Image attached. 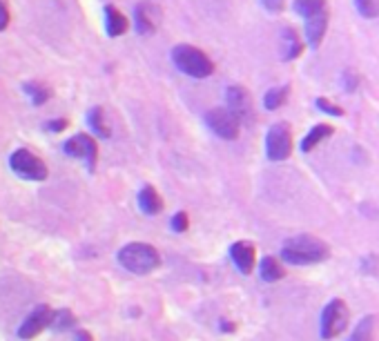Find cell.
<instances>
[{"label": "cell", "instance_id": "ba28073f", "mask_svg": "<svg viewBox=\"0 0 379 341\" xmlns=\"http://www.w3.org/2000/svg\"><path fill=\"white\" fill-rule=\"evenodd\" d=\"M63 152L72 158L83 161L90 172H94V167L99 163V143L90 134H74L72 138L65 141Z\"/></svg>", "mask_w": 379, "mask_h": 341}, {"label": "cell", "instance_id": "4fadbf2b", "mask_svg": "<svg viewBox=\"0 0 379 341\" xmlns=\"http://www.w3.org/2000/svg\"><path fill=\"white\" fill-rule=\"evenodd\" d=\"M303 34H306V43L312 50H317L324 41V36L328 32V12L326 14H319V16H312V18H306L303 21Z\"/></svg>", "mask_w": 379, "mask_h": 341}, {"label": "cell", "instance_id": "7a4b0ae2", "mask_svg": "<svg viewBox=\"0 0 379 341\" xmlns=\"http://www.w3.org/2000/svg\"><path fill=\"white\" fill-rule=\"evenodd\" d=\"M172 63L178 72L190 76V79L203 81V79H210L214 74V63L210 56L203 50H198V47L187 45V43L172 47Z\"/></svg>", "mask_w": 379, "mask_h": 341}, {"label": "cell", "instance_id": "d6986e66", "mask_svg": "<svg viewBox=\"0 0 379 341\" xmlns=\"http://www.w3.org/2000/svg\"><path fill=\"white\" fill-rule=\"evenodd\" d=\"M23 92L27 94V99H30L34 105H45L47 101L52 99V92H50V87L47 85H43L41 81H30V83H25L23 85Z\"/></svg>", "mask_w": 379, "mask_h": 341}, {"label": "cell", "instance_id": "7402d4cb", "mask_svg": "<svg viewBox=\"0 0 379 341\" xmlns=\"http://www.w3.org/2000/svg\"><path fill=\"white\" fill-rule=\"evenodd\" d=\"M259 274H261L263 281L274 283V281L283 279V274H286V270H283V265H281L277 259H274V257H263V261H261V265H259Z\"/></svg>", "mask_w": 379, "mask_h": 341}, {"label": "cell", "instance_id": "9c48e42d", "mask_svg": "<svg viewBox=\"0 0 379 341\" xmlns=\"http://www.w3.org/2000/svg\"><path fill=\"white\" fill-rule=\"evenodd\" d=\"M225 107L234 112L243 125H250L254 118V103L250 92L243 87V85H230L225 90Z\"/></svg>", "mask_w": 379, "mask_h": 341}, {"label": "cell", "instance_id": "8992f818", "mask_svg": "<svg viewBox=\"0 0 379 341\" xmlns=\"http://www.w3.org/2000/svg\"><path fill=\"white\" fill-rule=\"evenodd\" d=\"M292 154V134H290V125L288 123H274L270 125L268 134H265V156L274 163L279 161H286Z\"/></svg>", "mask_w": 379, "mask_h": 341}, {"label": "cell", "instance_id": "3957f363", "mask_svg": "<svg viewBox=\"0 0 379 341\" xmlns=\"http://www.w3.org/2000/svg\"><path fill=\"white\" fill-rule=\"evenodd\" d=\"M119 263L132 274H150L161 265V254L150 243H127L116 254Z\"/></svg>", "mask_w": 379, "mask_h": 341}, {"label": "cell", "instance_id": "cb8c5ba5", "mask_svg": "<svg viewBox=\"0 0 379 341\" xmlns=\"http://www.w3.org/2000/svg\"><path fill=\"white\" fill-rule=\"evenodd\" d=\"M373 339H375V317L368 315L355 326L353 335H350L348 341H373Z\"/></svg>", "mask_w": 379, "mask_h": 341}, {"label": "cell", "instance_id": "ffe728a7", "mask_svg": "<svg viewBox=\"0 0 379 341\" xmlns=\"http://www.w3.org/2000/svg\"><path fill=\"white\" fill-rule=\"evenodd\" d=\"M88 123H90V127H92V132L96 136H101V138H110V125L105 123V112H103V107H92L90 112H88Z\"/></svg>", "mask_w": 379, "mask_h": 341}, {"label": "cell", "instance_id": "6da1fadb", "mask_svg": "<svg viewBox=\"0 0 379 341\" xmlns=\"http://www.w3.org/2000/svg\"><path fill=\"white\" fill-rule=\"evenodd\" d=\"M328 257H330L328 245L310 234L290 236L281 248V259L290 265H312L326 261Z\"/></svg>", "mask_w": 379, "mask_h": 341}, {"label": "cell", "instance_id": "30bf717a", "mask_svg": "<svg viewBox=\"0 0 379 341\" xmlns=\"http://www.w3.org/2000/svg\"><path fill=\"white\" fill-rule=\"evenodd\" d=\"M52 315L54 310L47 306V303H41V306H36L34 310H30V315L25 317V321L18 328V339H34L43 333V330L50 328L52 324Z\"/></svg>", "mask_w": 379, "mask_h": 341}, {"label": "cell", "instance_id": "e0dca14e", "mask_svg": "<svg viewBox=\"0 0 379 341\" xmlns=\"http://www.w3.org/2000/svg\"><path fill=\"white\" fill-rule=\"evenodd\" d=\"M127 18L125 14H121L114 5H105V32L110 38H119L127 32Z\"/></svg>", "mask_w": 379, "mask_h": 341}, {"label": "cell", "instance_id": "603a6c76", "mask_svg": "<svg viewBox=\"0 0 379 341\" xmlns=\"http://www.w3.org/2000/svg\"><path fill=\"white\" fill-rule=\"evenodd\" d=\"M50 328L56 330V333H63V330H72V328H76V317H74V312L68 310V308L54 310Z\"/></svg>", "mask_w": 379, "mask_h": 341}, {"label": "cell", "instance_id": "44dd1931", "mask_svg": "<svg viewBox=\"0 0 379 341\" xmlns=\"http://www.w3.org/2000/svg\"><path fill=\"white\" fill-rule=\"evenodd\" d=\"M288 94H290V85H281V87H270L268 92L263 94V107L265 110H279L283 103L288 101Z\"/></svg>", "mask_w": 379, "mask_h": 341}, {"label": "cell", "instance_id": "5b68a950", "mask_svg": "<svg viewBox=\"0 0 379 341\" xmlns=\"http://www.w3.org/2000/svg\"><path fill=\"white\" fill-rule=\"evenodd\" d=\"M205 125L207 130L216 134L223 141H234L239 138V132H241V125L243 123L239 121L234 112H230L227 107H212L205 112Z\"/></svg>", "mask_w": 379, "mask_h": 341}, {"label": "cell", "instance_id": "ac0fdd59", "mask_svg": "<svg viewBox=\"0 0 379 341\" xmlns=\"http://www.w3.org/2000/svg\"><path fill=\"white\" fill-rule=\"evenodd\" d=\"M292 9L306 21V18L312 16H319V14H326L328 7H326V0H295L292 3Z\"/></svg>", "mask_w": 379, "mask_h": 341}, {"label": "cell", "instance_id": "d4e9b609", "mask_svg": "<svg viewBox=\"0 0 379 341\" xmlns=\"http://www.w3.org/2000/svg\"><path fill=\"white\" fill-rule=\"evenodd\" d=\"M353 3H355L357 14L362 18L373 21V18L379 16V0H353Z\"/></svg>", "mask_w": 379, "mask_h": 341}, {"label": "cell", "instance_id": "8fae6325", "mask_svg": "<svg viewBox=\"0 0 379 341\" xmlns=\"http://www.w3.org/2000/svg\"><path fill=\"white\" fill-rule=\"evenodd\" d=\"M161 21H163V12H161V7L156 3H139L134 7V27L141 36H152L156 30Z\"/></svg>", "mask_w": 379, "mask_h": 341}, {"label": "cell", "instance_id": "83f0119b", "mask_svg": "<svg viewBox=\"0 0 379 341\" xmlns=\"http://www.w3.org/2000/svg\"><path fill=\"white\" fill-rule=\"evenodd\" d=\"M70 125V121L68 118H52V121H47L43 130L45 132H50V134H59V132H65Z\"/></svg>", "mask_w": 379, "mask_h": 341}, {"label": "cell", "instance_id": "2e32d148", "mask_svg": "<svg viewBox=\"0 0 379 341\" xmlns=\"http://www.w3.org/2000/svg\"><path fill=\"white\" fill-rule=\"evenodd\" d=\"M333 132H335L333 125H328V123H319V125H315L310 132H306V136H303V141H301V152L303 154H308V152H312L319 143H324L326 138L333 136Z\"/></svg>", "mask_w": 379, "mask_h": 341}, {"label": "cell", "instance_id": "52a82bcc", "mask_svg": "<svg viewBox=\"0 0 379 341\" xmlns=\"http://www.w3.org/2000/svg\"><path fill=\"white\" fill-rule=\"evenodd\" d=\"M348 306L346 301L341 299H333L326 303L324 312H321V337L324 339H335L337 335H341L348 328Z\"/></svg>", "mask_w": 379, "mask_h": 341}, {"label": "cell", "instance_id": "9a60e30c", "mask_svg": "<svg viewBox=\"0 0 379 341\" xmlns=\"http://www.w3.org/2000/svg\"><path fill=\"white\" fill-rule=\"evenodd\" d=\"M139 207L143 214H150L154 216L158 214L161 210H163V198H161V194L154 189V185H143L139 192Z\"/></svg>", "mask_w": 379, "mask_h": 341}, {"label": "cell", "instance_id": "277c9868", "mask_svg": "<svg viewBox=\"0 0 379 341\" xmlns=\"http://www.w3.org/2000/svg\"><path fill=\"white\" fill-rule=\"evenodd\" d=\"M9 167L12 172L18 174L25 181H47L50 169H47L45 161L41 156H36L32 149L18 147L12 156H9Z\"/></svg>", "mask_w": 379, "mask_h": 341}, {"label": "cell", "instance_id": "1f68e13d", "mask_svg": "<svg viewBox=\"0 0 379 341\" xmlns=\"http://www.w3.org/2000/svg\"><path fill=\"white\" fill-rule=\"evenodd\" d=\"M261 3H265V0H261ZM279 3H283V0H279Z\"/></svg>", "mask_w": 379, "mask_h": 341}, {"label": "cell", "instance_id": "f1b7e54d", "mask_svg": "<svg viewBox=\"0 0 379 341\" xmlns=\"http://www.w3.org/2000/svg\"><path fill=\"white\" fill-rule=\"evenodd\" d=\"M172 230L174 232H185L187 230V225H190V219H187V214L185 212H176L174 216H172Z\"/></svg>", "mask_w": 379, "mask_h": 341}, {"label": "cell", "instance_id": "484cf974", "mask_svg": "<svg viewBox=\"0 0 379 341\" xmlns=\"http://www.w3.org/2000/svg\"><path fill=\"white\" fill-rule=\"evenodd\" d=\"M315 107H317L319 112L328 114V116H344V110H341L339 105H335V103L328 101V99H317V101H315Z\"/></svg>", "mask_w": 379, "mask_h": 341}, {"label": "cell", "instance_id": "4dcf8cb0", "mask_svg": "<svg viewBox=\"0 0 379 341\" xmlns=\"http://www.w3.org/2000/svg\"><path fill=\"white\" fill-rule=\"evenodd\" d=\"M74 341H94V339H92V335L88 333V330L79 328V330L74 333Z\"/></svg>", "mask_w": 379, "mask_h": 341}, {"label": "cell", "instance_id": "5bb4252c", "mask_svg": "<svg viewBox=\"0 0 379 341\" xmlns=\"http://www.w3.org/2000/svg\"><path fill=\"white\" fill-rule=\"evenodd\" d=\"M306 50V45L301 43L299 34L292 30V27H286V30H281V38H279V52H281V59L283 61H295L303 54Z\"/></svg>", "mask_w": 379, "mask_h": 341}, {"label": "cell", "instance_id": "f546056e", "mask_svg": "<svg viewBox=\"0 0 379 341\" xmlns=\"http://www.w3.org/2000/svg\"><path fill=\"white\" fill-rule=\"evenodd\" d=\"M9 21H12V14H9V7L5 0H0V32H5L9 27Z\"/></svg>", "mask_w": 379, "mask_h": 341}, {"label": "cell", "instance_id": "4316f807", "mask_svg": "<svg viewBox=\"0 0 379 341\" xmlns=\"http://www.w3.org/2000/svg\"><path fill=\"white\" fill-rule=\"evenodd\" d=\"M341 85H344V90L348 94H353L359 87V74L353 70H346L344 74H341Z\"/></svg>", "mask_w": 379, "mask_h": 341}, {"label": "cell", "instance_id": "7c38bea8", "mask_svg": "<svg viewBox=\"0 0 379 341\" xmlns=\"http://www.w3.org/2000/svg\"><path fill=\"white\" fill-rule=\"evenodd\" d=\"M254 245L250 241H236L232 248H230V259L232 263L236 265V270L241 274H250L252 268H254Z\"/></svg>", "mask_w": 379, "mask_h": 341}]
</instances>
